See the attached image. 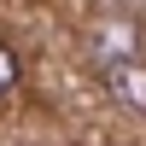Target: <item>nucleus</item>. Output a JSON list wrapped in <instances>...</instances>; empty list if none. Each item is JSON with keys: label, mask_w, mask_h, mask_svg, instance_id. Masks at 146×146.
<instances>
[{"label": "nucleus", "mask_w": 146, "mask_h": 146, "mask_svg": "<svg viewBox=\"0 0 146 146\" xmlns=\"http://www.w3.org/2000/svg\"><path fill=\"white\" fill-rule=\"evenodd\" d=\"M105 76H111L117 100H129L135 111H146V64H135V58H111V64H105Z\"/></svg>", "instance_id": "f257e3e1"}, {"label": "nucleus", "mask_w": 146, "mask_h": 146, "mask_svg": "<svg viewBox=\"0 0 146 146\" xmlns=\"http://www.w3.org/2000/svg\"><path fill=\"white\" fill-rule=\"evenodd\" d=\"M18 82V58H12V47H0V94Z\"/></svg>", "instance_id": "f03ea898"}]
</instances>
